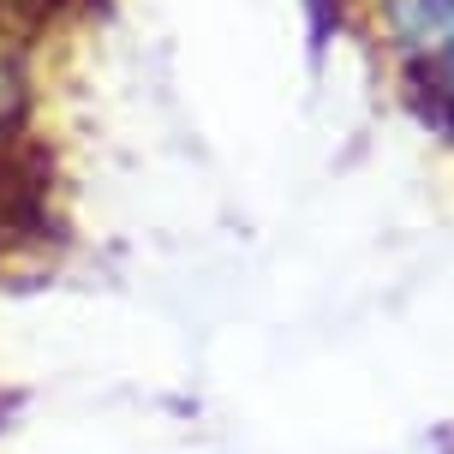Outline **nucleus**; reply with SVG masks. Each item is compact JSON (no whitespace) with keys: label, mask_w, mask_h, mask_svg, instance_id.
Segmentation results:
<instances>
[{"label":"nucleus","mask_w":454,"mask_h":454,"mask_svg":"<svg viewBox=\"0 0 454 454\" xmlns=\"http://www.w3.org/2000/svg\"><path fill=\"white\" fill-rule=\"evenodd\" d=\"M371 30L401 67H431L454 30V0H371Z\"/></svg>","instance_id":"nucleus-1"},{"label":"nucleus","mask_w":454,"mask_h":454,"mask_svg":"<svg viewBox=\"0 0 454 454\" xmlns=\"http://www.w3.org/2000/svg\"><path fill=\"white\" fill-rule=\"evenodd\" d=\"M30 126V54L12 24H0V144Z\"/></svg>","instance_id":"nucleus-2"}]
</instances>
